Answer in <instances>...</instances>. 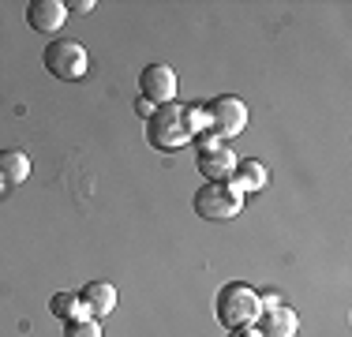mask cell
Returning a JSON list of instances; mask_svg holds the SVG:
<instances>
[{
  "instance_id": "1",
  "label": "cell",
  "mask_w": 352,
  "mask_h": 337,
  "mask_svg": "<svg viewBox=\"0 0 352 337\" xmlns=\"http://www.w3.org/2000/svg\"><path fill=\"white\" fill-rule=\"evenodd\" d=\"M191 135H195V109H184L176 101L157 105L146 120V139L157 150H180L184 142H191Z\"/></svg>"
},
{
  "instance_id": "2",
  "label": "cell",
  "mask_w": 352,
  "mask_h": 337,
  "mask_svg": "<svg viewBox=\"0 0 352 337\" xmlns=\"http://www.w3.org/2000/svg\"><path fill=\"white\" fill-rule=\"evenodd\" d=\"M258 311H263V300H258L255 289H248V285L232 281L221 289V296H217V318H221L229 330H244V326H255L258 323Z\"/></svg>"
},
{
  "instance_id": "3",
  "label": "cell",
  "mask_w": 352,
  "mask_h": 337,
  "mask_svg": "<svg viewBox=\"0 0 352 337\" xmlns=\"http://www.w3.org/2000/svg\"><path fill=\"white\" fill-rule=\"evenodd\" d=\"M45 72L53 75V79H82V75L90 72V56L87 49L79 45V41H68V38H53L45 45Z\"/></svg>"
},
{
  "instance_id": "4",
  "label": "cell",
  "mask_w": 352,
  "mask_h": 337,
  "mask_svg": "<svg viewBox=\"0 0 352 337\" xmlns=\"http://www.w3.org/2000/svg\"><path fill=\"white\" fill-rule=\"evenodd\" d=\"M244 210V195L232 184H206L195 191V214L206 221H232Z\"/></svg>"
},
{
  "instance_id": "5",
  "label": "cell",
  "mask_w": 352,
  "mask_h": 337,
  "mask_svg": "<svg viewBox=\"0 0 352 337\" xmlns=\"http://www.w3.org/2000/svg\"><path fill=\"white\" fill-rule=\"evenodd\" d=\"M206 116H210L214 131L221 135V139H229V135H240L248 128V105L240 101L236 94H221L214 98L210 105H206Z\"/></svg>"
},
{
  "instance_id": "6",
  "label": "cell",
  "mask_w": 352,
  "mask_h": 337,
  "mask_svg": "<svg viewBox=\"0 0 352 337\" xmlns=\"http://www.w3.org/2000/svg\"><path fill=\"white\" fill-rule=\"evenodd\" d=\"M176 72L169 64H150L139 72V90L146 101H154V105H169V101H176Z\"/></svg>"
},
{
  "instance_id": "7",
  "label": "cell",
  "mask_w": 352,
  "mask_h": 337,
  "mask_svg": "<svg viewBox=\"0 0 352 337\" xmlns=\"http://www.w3.org/2000/svg\"><path fill=\"white\" fill-rule=\"evenodd\" d=\"M195 165H199V173L206 176V184H229L232 173H236V154L217 146V142H203Z\"/></svg>"
},
{
  "instance_id": "8",
  "label": "cell",
  "mask_w": 352,
  "mask_h": 337,
  "mask_svg": "<svg viewBox=\"0 0 352 337\" xmlns=\"http://www.w3.org/2000/svg\"><path fill=\"white\" fill-rule=\"evenodd\" d=\"M258 334L263 337H296L300 330V318H296V311L292 307H285V303L278 300H266V307L258 311Z\"/></svg>"
},
{
  "instance_id": "9",
  "label": "cell",
  "mask_w": 352,
  "mask_h": 337,
  "mask_svg": "<svg viewBox=\"0 0 352 337\" xmlns=\"http://www.w3.org/2000/svg\"><path fill=\"white\" fill-rule=\"evenodd\" d=\"M64 19H68L64 0H34V4L27 8V23H30V30H38V34H60Z\"/></svg>"
},
{
  "instance_id": "10",
  "label": "cell",
  "mask_w": 352,
  "mask_h": 337,
  "mask_svg": "<svg viewBox=\"0 0 352 337\" xmlns=\"http://www.w3.org/2000/svg\"><path fill=\"white\" fill-rule=\"evenodd\" d=\"M266 180H270V173H266V165L251 162V157H244V162H236V173H232V188L240 191V195H248V191H263Z\"/></svg>"
},
{
  "instance_id": "11",
  "label": "cell",
  "mask_w": 352,
  "mask_h": 337,
  "mask_svg": "<svg viewBox=\"0 0 352 337\" xmlns=\"http://www.w3.org/2000/svg\"><path fill=\"white\" fill-rule=\"evenodd\" d=\"M79 300L90 307V315H94V318H102V315H109V311L116 307V289L109 281H90L87 289L79 292Z\"/></svg>"
},
{
  "instance_id": "12",
  "label": "cell",
  "mask_w": 352,
  "mask_h": 337,
  "mask_svg": "<svg viewBox=\"0 0 352 337\" xmlns=\"http://www.w3.org/2000/svg\"><path fill=\"white\" fill-rule=\"evenodd\" d=\"M27 176H30V157L23 154V150H0V180H4L8 188L23 184Z\"/></svg>"
},
{
  "instance_id": "13",
  "label": "cell",
  "mask_w": 352,
  "mask_h": 337,
  "mask_svg": "<svg viewBox=\"0 0 352 337\" xmlns=\"http://www.w3.org/2000/svg\"><path fill=\"white\" fill-rule=\"evenodd\" d=\"M49 311H53L56 318H64V323H72V318H94L90 307L79 300V292H56V296L49 300Z\"/></svg>"
},
{
  "instance_id": "14",
  "label": "cell",
  "mask_w": 352,
  "mask_h": 337,
  "mask_svg": "<svg viewBox=\"0 0 352 337\" xmlns=\"http://www.w3.org/2000/svg\"><path fill=\"white\" fill-rule=\"evenodd\" d=\"M64 337H102V326H98V318H72Z\"/></svg>"
},
{
  "instance_id": "15",
  "label": "cell",
  "mask_w": 352,
  "mask_h": 337,
  "mask_svg": "<svg viewBox=\"0 0 352 337\" xmlns=\"http://www.w3.org/2000/svg\"><path fill=\"white\" fill-rule=\"evenodd\" d=\"M64 8H68V12H75V15H90L94 12V0H64Z\"/></svg>"
},
{
  "instance_id": "16",
  "label": "cell",
  "mask_w": 352,
  "mask_h": 337,
  "mask_svg": "<svg viewBox=\"0 0 352 337\" xmlns=\"http://www.w3.org/2000/svg\"><path fill=\"white\" fill-rule=\"evenodd\" d=\"M154 109H157V105H154V101H146V98H139V101H135V113H139V116H146V120L154 116Z\"/></svg>"
},
{
  "instance_id": "17",
  "label": "cell",
  "mask_w": 352,
  "mask_h": 337,
  "mask_svg": "<svg viewBox=\"0 0 352 337\" xmlns=\"http://www.w3.org/2000/svg\"><path fill=\"white\" fill-rule=\"evenodd\" d=\"M232 337H263V334L251 330V326H244V330H232Z\"/></svg>"
},
{
  "instance_id": "18",
  "label": "cell",
  "mask_w": 352,
  "mask_h": 337,
  "mask_svg": "<svg viewBox=\"0 0 352 337\" xmlns=\"http://www.w3.org/2000/svg\"><path fill=\"white\" fill-rule=\"evenodd\" d=\"M0 184H4V180H0Z\"/></svg>"
}]
</instances>
